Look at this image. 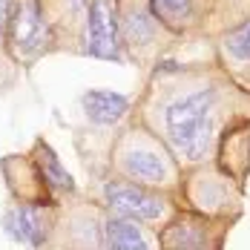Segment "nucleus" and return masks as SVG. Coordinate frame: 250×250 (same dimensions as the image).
<instances>
[{"instance_id":"4468645a","label":"nucleus","mask_w":250,"mask_h":250,"mask_svg":"<svg viewBox=\"0 0 250 250\" xmlns=\"http://www.w3.org/2000/svg\"><path fill=\"white\" fill-rule=\"evenodd\" d=\"M222 49H225V55L230 61H236V63H250V18L227 32L225 41H222Z\"/></svg>"},{"instance_id":"0eeeda50","label":"nucleus","mask_w":250,"mask_h":250,"mask_svg":"<svg viewBox=\"0 0 250 250\" xmlns=\"http://www.w3.org/2000/svg\"><path fill=\"white\" fill-rule=\"evenodd\" d=\"M55 227V207L41 201H15L3 213V230L12 242L26 245L29 250H41Z\"/></svg>"},{"instance_id":"6e6552de","label":"nucleus","mask_w":250,"mask_h":250,"mask_svg":"<svg viewBox=\"0 0 250 250\" xmlns=\"http://www.w3.org/2000/svg\"><path fill=\"white\" fill-rule=\"evenodd\" d=\"M118 23L106 0H89L86 9V52L98 61H118L121 52L115 43Z\"/></svg>"},{"instance_id":"9d476101","label":"nucleus","mask_w":250,"mask_h":250,"mask_svg":"<svg viewBox=\"0 0 250 250\" xmlns=\"http://www.w3.org/2000/svg\"><path fill=\"white\" fill-rule=\"evenodd\" d=\"M81 106L92 124L112 126L129 112V98L115 89H86L81 95Z\"/></svg>"},{"instance_id":"20e7f679","label":"nucleus","mask_w":250,"mask_h":250,"mask_svg":"<svg viewBox=\"0 0 250 250\" xmlns=\"http://www.w3.org/2000/svg\"><path fill=\"white\" fill-rule=\"evenodd\" d=\"M104 204L109 207L112 216H121L138 225H155V222H167L173 216V201L167 193L132 184L126 178H109L104 181Z\"/></svg>"},{"instance_id":"2eb2a0df","label":"nucleus","mask_w":250,"mask_h":250,"mask_svg":"<svg viewBox=\"0 0 250 250\" xmlns=\"http://www.w3.org/2000/svg\"><path fill=\"white\" fill-rule=\"evenodd\" d=\"M9 18H12V0H0V32L9 26Z\"/></svg>"},{"instance_id":"f03ea898","label":"nucleus","mask_w":250,"mask_h":250,"mask_svg":"<svg viewBox=\"0 0 250 250\" xmlns=\"http://www.w3.org/2000/svg\"><path fill=\"white\" fill-rule=\"evenodd\" d=\"M115 164H118L121 178L132 181V184H141V187L170 193L181 184V173H178L175 158L170 152H164V147L155 138L129 135L115 152Z\"/></svg>"},{"instance_id":"423d86ee","label":"nucleus","mask_w":250,"mask_h":250,"mask_svg":"<svg viewBox=\"0 0 250 250\" xmlns=\"http://www.w3.org/2000/svg\"><path fill=\"white\" fill-rule=\"evenodd\" d=\"M9 43L21 61H35L43 55L52 41L49 21L43 15L41 0H18L9 18Z\"/></svg>"},{"instance_id":"39448f33","label":"nucleus","mask_w":250,"mask_h":250,"mask_svg":"<svg viewBox=\"0 0 250 250\" xmlns=\"http://www.w3.org/2000/svg\"><path fill=\"white\" fill-rule=\"evenodd\" d=\"M227 219H210L193 210H175L158 233V250H225Z\"/></svg>"},{"instance_id":"f257e3e1","label":"nucleus","mask_w":250,"mask_h":250,"mask_svg":"<svg viewBox=\"0 0 250 250\" xmlns=\"http://www.w3.org/2000/svg\"><path fill=\"white\" fill-rule=\"evenodd\" d=\"M219 86H196L170 98L158 112V138L175 161L199 167L216 158L219 144Z\"/></svg>"},{"instance_id":"7ed1b4c3","label":"nucleus","mask_w":250,"mask_h":250,"mask_svg":"<svg viewBox=\"0 0 250 250\" xmlns=\"http://www.w3.org/2000/svg\"><path fill=\"white\" fill-rule=\"evenodd\" d=\"M181 190L187 187V210L210 216V219H230V207L239 213V190L242 184L236 178L222 173L216 164H199L187 173V181L181 178Z\"/></svg>"},{"instance_id":"9b49d317","label":"nucleus","mask_w":250,"mask_h":250,"mask_svg":"<svg viewBox=\"0 0 250 250\" xmlns=\"http://www.w3.org/2000/svg\"><path fill=\"white\" fill-rule=\"evenodd\" d=\"M101 250H152V245L138 222L106 216L101 222Z\"/></svg>"},{"instance_id":"ddd939ff","label":"nucleus","mask_w":250,"mask_h":250,"mask_svg":"<svg viewBox=\"0 0 250 250\" xmlns=\"http://www.w3.org/2000/svg\"><path fill=\"white\" fill-rule=\"evenodd\" d=\"M121 35L129 46H147L152 38H155V23H152V15L147 9H138V6H129L124 15H121Z\"/></svg>"},{"instance_id":"f8f14e48","label":"nucleus","mask_w":250,"mask_h":250,"mask_svg":"<svg viewBox=\"0 0 250 250\" xmlns=\"http://www.w3.org/2000/svg\"><path fill=\"white\" fill-rule=\"evenodd\" d=\"M152 18L173 32H184L196 21V0H150Z\"/></svg>"},{"instance_id":"1a4fd4ad","label":"nucleus","mask_w":250,"mask_h":250,"mask_svg":"<svg viewBox=\"0 0 250 250\" xmlns=\"http://www.w3.org/2000/svg\"><path fill=\"white\" fill-rule=\"evenodd\" d=\"M29 158H32V164H35V170H38V175H41V181L49 190L52 199L55 196H75V178L69 175V170L61 164V158L55 155V150L43 138L35 141Z\"/></svg>"}]
</instances>
